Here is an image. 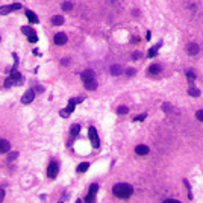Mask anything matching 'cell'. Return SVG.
Wrapping results in <instances>:
<instances>
[{"label":"cell","instance_id":"obj_1","mask_svg":"<svg viewBox=\"0 0 203 203\" xmlns=\"http://www.w3.org/2000/svg\"><path fill=\"white\" fill-rule=\"evenodd\" d=\"M112 192L118 199H129L132 196V192H134V190H132L129 183H117V185H114Z\"/></svg>","mask_w":203,"mask_h":203},{"label":"cell","instance_id":"obj_2","mask_svg":"<svg viewBox=\"0 0 203 203\" xmlns=\"http://www.w3.org/2000/svg\"><path fill=\"white\" fill-rule=\"evenodd\" d=\"M88 135H90V139H91V144L94 149H97L100 146V139H99V135H97V130L95 127H90L88 129Z\"/></svg>","mask_w":203,"mask_h":203},{"label":"cell","instance_id":"obj_3","mask_svg":"<svg viewBox=\"0 0 203 203\" xmlns=\"http://www.w3.org/2000/svg\"><path fill=\"white\" fill-rule=\"evenodd\" d=\"M58 170H59V165L56 161H52L50 165H49V168H47V176H49V179H55L56 176H58Z\"/></svg>","mask_w":203,"mask_h":203},{"label":"cell","instance_id":"obj_4","mask_svg":"<svg viewBox=\"0 0 203 203\" xmlns=\"http://www.w3.org/2000/svg\"><path fill=\"white\" fill-rule=\"evenodd\" d=\"M33 97H35L33 90H28V91L23 94V97H21V103L23 105H29L30 102H33Z\"/></svg>","mask_w":203,"mask_h":203},{"label":"cell","instance_id":"obj_5","mask_svg":"<svg viewBox=\"0 0 203 203\" xmlns=\"http://www.w3.org/2000/svg\"><path fill=\"white\" fill-rule=\"evenodd\" d=\"M67 35L65 33H62V32H59V33H56L55 35V38H53V41H55V44L56 46H64V44L67 42Z\"/></svg>","mask_w":203,"mask_h":203},{"label":"cell","instance_id":"obj_6","mask_svg":"<svg viewBox=\"0 0 203 203\" xmlns=\"http://www.w3.org/2000/svg\"><path fill=\"white\" fill-rule=\"evenodd\" d=\"M82 81H83V83H85V82L95 81V74H94L93 70H85V71L82 73Z\"/></svg>","mask_w":203,"mask_h":203},{"label":"cell","instance_id":"obj_7","mask_svg":"<svg viewBox=\"0 0 203 203\" xmlns=\"http://www.w3.org/2000/svg\"><path fill=\"white\" fill-rule=\"evenodd\" d=\"M187 50H188V53H190L191 56H194V55L199 53L200 47H199V44H196V42H190L188 46H187Z\"/></svg>","mask_w":203,"mask_h":203},{"label":"cell","instance_id":"obj_8","mask_svg":"<svg viewBox=\"0 0 203 203\" xmlns=\"http://www.w3.org/2000/svg\"><path fill=\"white\" fill-rule=\"evenodd\" d=\"M11 150V144L6 139H0V153H8Z\"/></svg>","mask_w":203,"mask_h":203},{"label":"cell","instance_id":"obj_9","mask_svg":"<svg viewBox=\"0 0 203 203\" xmlns=\"http://www.w3.org/2000/svg\"><path fill=\"white\" fill-rule=\"evenodd\" d=\"M26 17H28V20H29L30 23H33V24L40 23V18L37 17V14H35L33 11H30V9H28V11H26Z\"/></svg>","mask_w":203,"mask_h":203},{"label":"cell","instance_id":"obj_10","mask_svg":"<svg viewBox=\"0 0 203 203\" xmlns=\"http://www.w3.org/2000/svg\"><path fill=\"white\" fill-rule=\"evenodd\" d=\"M161 70H162V67H161L159 64H153V65L149 67V73H150V74H159Z\"/></svg>","mask_w":203,"mask_h":203},{"label":"cell","instance_id":"obj_11","mask_svg":"<svg viewBox=\"0 0 203 203\" xmlns=\"http://www.w3.org/2000/svg\"><path fill=\"white\" fill-rule=\"evenodd\" d=\"M135 152H137V155H147L149 153V147L147 146H137L135 147Z\"/></svg>","mask_w":203,"mask_h":203},{"label":"cell","instance_id":"obj_12","mask_svg":"<svg viewBox=\"0 0 203 203\" xmlns=\"http://www.w3.org/2000/svg\"><path fill=\"white\" fill-rule=\"evenodd\" d=\"M52 23H53L55 26H61V24H64V17H61V15H55V17H52Z\"/></svg>","mask_w":203,"mask_h":203},{"label":"cell","instance_id":"obj_13","mask_svg":"<svg viewBox=\"0 0 203 203\" xmlns=\"http://www.w3.org/2000/svg\"><path fill=\"white\" fill-rule=\"evenodd\" d=\"M161 46H162V41H159V44H158V46H155L153 49H150V50L147 52V56H149V58H153V56L156 55V52H158V49H159Z\"/></svg>","mask_w":203,"mask_h":203},{"label":"cell","instance_id":"obj_14","mask_svg":"<svg viewBox=\"0 0 203 203\" xmlns=\"http://www.w3.org/2000/svg\"><path fill=\"white\" fill-rule=\"evenodd\" d=\"M121 73H123V70H121L120 65H112V67H111V74L118 76V74H121Z\"/></svg>","mask_w":203,"mask_h":203},{"label":"cell","instance_id":"obj_15","mask_svg":"<svg viewBox=\"0 0 203 203\" xmlns=\"http://www.w3.org/2000/svg\"><path fill=\"white\" fill-rule=\"evenodd\" d=\"M12 11H14L12 5H9V6H0V14H2V15L9 14V12H12Z\"/></svg>","mask_w":203,"mask_h":203},{"label":"cell","instance_id":"obj_16","mask_svg":"<svg viewBox=\"0 0 203 203\" xmlns=\"http://www.w3.org/2000/svg\"><path fill=\"white\" fill-rule=\"evenodd\" d=\"M88 168H90V162H82L77 167V173H85Z\"/></svg>","mask_w":203,"mask_h":203},{"label":"cell","instance_id":"obj_17","mask_svg":"<svg viewBox=\"0 0 203 203\" xmlns=\"http://www.w3.org/2000/svg\"><path fill=\"white\" fill-rule=\"evenodd\" d=\"M79 132H81V126H79V124H71V129H70V134H71V137H76Z\"/></svg>","mask_w":203,"mask_h":203},{"label":"cell","instance_id":"obj_18","mask_svg":"<svg viewBox=\"0 0 203 203\" xmlns=\"http://www.w3.org/2000/svg\"><path fill=\"white\" fill-rule=\"evenodd\" d=\"M85 88H86V90H91V91H94V90H97V82H95V81H91V82H85Z\"/></svg>","mask_w":203,"mask_h":203},{"label":"cell","instance_id":"obj_19","mask_svg":"<svg viewBox=\"0 0 203 203\" xmlns=\"http://www.w3.org/2000/svg\"><path fill=\"white\" fill-rule=\"evenodd\" d=\"M188 93H190V95H192V97H199V95H200V90H199V88H196V86H191L190 90H188Z\"/></svg>","mask_w":203,"mask_h":203},{"label":"cell","instance_id":"obj_20","mask_svg":"<svg viewBox=\"0 0 203 203\" xmlns=\"http://www.w3.org/2000/svg\"><path fill=\"white\" fill-rule=\"evenodd\" d=\"M21 32H23L24 35H28V37H29V35H32V33H35V30H33L32 28H29V26H23V28H21Z\"/></svg>","mask_w":203,"mask_h":203},{"label":"cell","instance_id":"obj_21","mask_svg":"<svg viewBox=\"0 0 203 203\" xmlns=\"http://www.w3.org/2000/svg\"><path fill=\"white\" fill-rule=\"evenodd\" d=\"M185 74H187V77L190 79V82H192L194 79H196V73H194L192 70H187V71H185Z\"/></svg>","mask_w":203,"mask_h":203},{"label":"cell","instance_id":"obj_22","mask_svg":"<svg viewBox=\"0 0 203 203\" xmlns=\"http://www.w3.org/2000/svg\"><path fill=\"white\" fill-rule=\"evenodd\" d=\"M129 112V108L127 106H120L118 109H117V114L118 115H124V114H127Z\"/></svg>","mask_w":203,"mask_h":203},{"label":"cell","instance_id":"obj_23","mask_svg":"<svg viewBox=\"0 0 203 203\" xmlns=\"http://www.w3.org/2000/svg\"><path fill=\"white\" fill-rule=\"evenodd\" d=\"M17 158H18V152H11L9 155H8V161H14V159H17Z\"/></svg>","mask_w":203,"mask_h":203},{"label":"cell","instance_id":"obj_24","mask_svg":"<svg viewBox=\"0 0 203 203\" xmlns=\"http://www.w3.org/2000/svg\"><path fill=\"white\" fill-rule=\"evenodd\" d=\"M94 199H95L94 194H90V192H88V196L85 197V203H94Z\"/></svg>","mask_w":203,"mask_h":203},{"label":"cell","instance_id":"obj_25","mask_svg":"<svg viewBox=\"0 0 203 203\" xmlns=\"http://www.w3.org/2000/svg\"><path fill=\"white\" fill-rule=\"evenodd\" d=\"M97 190H99V185H97V183H93L91 187H90V191H88V192H90V194H94V196H95Z\"/></svg>","mask_w":203,"mask_h":203},{"label":"cell","instance_id":"obj_26","mask_svg":"<svg viewBox=\"0 0 203 203\" xmlns=\"http://www.w3.org/2000/svg\"><path fill=\"white\" fill-rule=\"evenodd\" d=\"M62 9L64 11H71L73 9V5L70 3V2H65V3H62Z\"/></svg>","mask_w":203,"mask_h":203},{"label":"cell","instance_id":"obj_27","mask_svg":"<svg viewBox=\"0 0 203 203\" xmlns=\"http://www.w3.org/2000/svg\"><path fill=\"white\" fill-rule=\"evenodd\" d=\"M3 85H5V88H9V86H12V85H14L12 79H11V77H6V79H5V83H3Z\"/></svg>","mask_w":203,"mask_h":203},{"label":"cell","instance_id":"obj_28","mask_svg":"<svg viewBox=\"0 0 203 203\" xmlns=\"http://www.w3.org/2000/svg\"><path fill=\"white\" fill-rule=\"evenodd\" d=\"M29 42H37L38 41V37H37V33H32V35H29Z\"/></svg>","mask_w":203,"mask_h":203},{"label":"cell","instance_id":"obj_29","mask_svg":"<svg viewBox=\"0 0 203 203\" xmlns=\"http://www.w3.org/2000/svg\"><path fill=\"white\" fill-rule=\"evenodd\" d=\"M196 117H197V120L203 121V109H200V111H197V112H196Z\"/></svg>","mask_w":203,"mask_h":203},{"label":"cell","instance_id":"obj_30","mask_svg":"<svg viewBox=\"0 0 203 203\" xmlns=\"http://www.w3.org/2000/svg\"><path fill=\"white\" fill-rule=\"evenodd\" d=\"M139 58H141V53H139V52H134V55H132V59L137 61V59H139Z\"/></svg>","mask_w":203,"mask_h":203},{"label":"cell","instance_id":"obj_31","mask_svg":"<svg viewBox=\"0 0 203 203\" xmlns=\"http://www.w3.org/2000/svg\"><path fill=\"white\" fill-rule=\"evenodd\" d=\"M126 74H127V76H135V70H134V68H127V70H126Z\"/></svg>","mask_w":203,"mask_h":203},{"label":"cell","instance_id":"obj_32","mask_svg":"<svg viewBox=\"0 0 203 203\" xmlns=\"http://www.w3.org/2000/svg\"><path fill=\"white\" fill-rule=\"evenodd\" d=\"M144 118H146V114H143V115H139V117H135L134 121H143Z\"/></svg>","mask_w":203,"mask_h":203},{"label":"cell","instance_id":"obj_33","mask_svg":"<svg viewBox=\"0 0 203 203\" xmlns=\"http://www.w3.org/2000/svg\"><path fill=\"white\" fill-rule=\"evenodd\" d=\"M68 62H70V59H68V58H64V59H61V64H62V65H65V67L68 65Z\"/></svg>","mask_w":203,"mask_h":203},{"label":"cell","instance_id":"obj_34","mask_svg":"<svg viewBox=\"0 0 203 203\" xmlns=\"http://www.w3.org/2000/svg\"><path fill=\"white\" fill-rule=\"evenodd\" d=\"M59 114H61V117H65V118H67V117H68V115H70V114H68V112H67V111H65V109H62V111H61V112H59Z\"/></svg>","mask_w":203,"mask_h":203},{"label":"cell","instance_id":"obj_35","mask_svg":"<svg viewBox=\"0 0 203 203\" xmlns=\"http://www.w3.org/2000/svg\"><path fill=\"white\" fill-rule=\"evenodd\" d=\"M162 203H180V202H178V200H173V199H167V200H164Z\"/></svg>","mask_w":203,"mask_h":203},{"label":"cell","instance_id":"obj_36","mask_svg":"<svg viewBox=\"0 0 203 203\" xmlns=\"http://www.w3.org/2000/svg\"><path fill=\"white\" fill-rule=\"evenodd\" d=\"M3 199H5V191H3V190H0V203L3 202Z\"/></svg>","mask_w":203,"mask_h":203},{"label":"cell","instance_id":"obj_37","mask_svg":"<svg viewBox=\"0 0 203 203\" xmlns=\"http://www.w3.org/2000/svg\"><path fill=\"white\" fill-rule=\"evenodd\" d=\"M162 109H164L165 112H168V111H170V105H168V103H165L164 106H162Z\"/></svg>","mask_w":203,"mask_h":203},{"label":"cell","instance_id":"obj_38","mask_svg":"<svg viewBox=\"0 0 203 203\" xmlns=\"http://www.w3.org/2000/svg\"><path fill=\"white\" fill-rule=\"evenodd\" d=\"M146 38L150 41V38H152V33H150V32H147V33H146Z\"/></svg>","mask_w":203,"mask_h":203},{"label":"cell","instance_id":"obj_39","mask_svg":"<svg viewBox=\"0 0 203 203\" xmlns=\"http://www.w3.org/2000/svg\"><path fill=\"white\" fill-rule=\"evenodd\" d=\"M76 203H82V202H81V200H77V202H76Z\"/></svg>","mask_w":203,"mask_h":203},{"label":"cell","instance_id":"obj_40","mask_svg":"<svg viewBox=\"0 0 203 203\" xmlns=\"http://www.w3.org/2000/svg\"><path fill=\"white\" fill-rule=\"evenodd\" d=\"M59 203H62V202H59Z\"/></svg>","mask_w":203,"mask_h":203},{"label":"cell","instance_id":"obj_41","mask_svg":"<svg viewBox=\"0 0 203 203\" xmlns=\"http://www.w3.org/2000/svg\"><path fill=\"white\" fill-rule=\"evenodd\" d=\"M0 40H2V38H0Z\"/></svg>","mask_w":203,"mask_h":203}]
</instances>
